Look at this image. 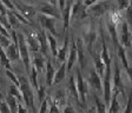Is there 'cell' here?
Instances as JSON below:
<instances>
[{"label": "cell", "instance_id": "obj_45", "mask_svg": "<svg viewBox=\"0 0 132 113\" xmlns=\"http://www.w3.org/2000/svg\"><path fill=\"white\" fill-rule=\"evenodd\" d=\"M45 1L52 4V5H54V6H57V4H58V0H45Z\"/></svg>", "mask_w": 132, "mask_h": 113}, {"label": "cell", "instance_id": "obj_39", "mask_svg": "<svg viewBox=\"0 0 132 113\" xmlns=\"http://www.w3.org/2000/svg\"><path fill=\"white\" fill-rule=\"evenodd\" d=\"M11 39L12 38H8V37L4 36L3 33H0V45H1L4 48H6L8 45L11 44Z\"/></svg>", "mask_w": 132, "mask_h": 113}, {"label": "cell", "instance_id": "obj_27", "mask_svg": "<svg viewBox=\"0 0 132 113\" xmlns=\"http://www.w3.org/2000/svg\"><path fill=\"white\" fill-rule=\"evenodd\" d=\"M52 100L55 102V104L60 107L63 105L66 104V92L60 90V91H57L55 92V95L52 98Z\"/></svg>", "mask_w": 132, "mask_h": 113}, {"label": "cell", "instance_id": "obj_14", "mask_svg": "<svg viewBox=\"0 0 132 113\" xmlns=\"http://www.w3.org/2000/svg\"><path fill=\"white\" fill-rule=\"evenodd\" d=\"M32 65L36 67V69L38 71V73H41V72L45 69L46 67V60L47 57L45 54L38 51V52H32Z\"/></svg>", "mask_w": 132, "mask_h": 113}, {"label": "cell", "instance_id": "obj_34", "mask_svg": "<svg viewBox=\"0 0 132 113\" xmlns=\"http://www.w3.org/2000/svg\"><path fill=\"white\" fill-rule=\"evenodd\" d=\"M125 20H126L129 27H132V0H131V4L125 10Z\"/></svg>", "mask_w": 132, "mask_h": 113}, {"label": "cell", "instance_id": "obj_37", "mask_svg": "<svg viewBox=\"0 0 132 113\" xmlns=\"http://www.w3.org/2000/svg\"><path fill=\"white\" fill-rule=\"evenodd\" d=\"M123 111H124L125 113H130V112H132V87H131V92H130V94L127 95L126 106H125V108H124Z\"/></svg>", "mask_w": 132, "mask_h": 113}, {"label": "cell", "instance_id": "obj_33", "mask_svg": "<svg viewBox=\"0 0 132 113\" xmlns=\"http://www.w3.org/2000/svg\"><path fill=\"white\" fill-rule=\"evenodd\" d=\"M131 4V0H116V7L118 11H125Z\"/></svg>", "mask_w": 132, "mask_h": 113}, {"label": "cell", "instance_id": "obj_17", "mask_svg": "<svg viewBox=\"0 0 132 113\" xmlns=\"http://www.w3.org/2000/svg\"><path fill=\"white\" fill-rule=\"evenodd\" d=\"M77 42V50H78V61L79 64V68L84 71L86 67V58H85V44L82 41V39L79 38L76 40Z\"/></svg>", "mask_w": 132, "mask_h": 113}, {"label": "cell", "instance_id": "obj_6", "mask_svg": "<svg viewBox=\"0 0 132 113\" xmlns=\"http://www.w3.org/2000/svg\"><path fill=\"white\" fill-rule=\"evenodd\" d=\"M113 65H114V69H113V90H117L119 94L123 95V99L126 100L127 95L125 93V86H124V81L121 79V69L120 65L118 63V57L116 55L113 58Z\"/></svg>", "mask_w": 132, "mask_h": 113}, {"label": "cell", "instance_id": "obj_15", "mask_svg": "<svg viewBox=\"0 0 132 113\" xmlns=\"http://www.w3.org/2000/svg\"><path fill=\"white\" fill-rule=\"evenodd\" d=\"M87 84L88 86L93 88V91L98 92H103V83H102V77L98 74V72L96 69H91L90 74H88L87 78Z\"/></svg>", "mask_w": 132, "mask_h": 113}, {"label": "cell", "instance_id": "obj_3", "mask_svg": "<svg viewBox=\"0 0 132 113\" xmlns=\"http://www.w3.org/2000/svg\"><path fill=\"white\" fill-rule=\"evenodd\" d=\"M113 7H114L113 0H99L87 7V17L99 19L104 17V14H106Z\"/></svg>", "mask_w": 132, "mask_h": 113}, {"label": "cell", "instance_id": "obj_13", "mask_svg": "<svg viewBox=\"0 0 132 113\" xmlns=\"http://www.w3.org/2000/svg\"><path fill=\"white\" fill-rule=\"evenodd\" d=\"M78 61V50H77V42L74 37H72L71 44H70V52L67 55V71H71L73 66Z\"/></svg>", "mask_w": 132, "mask_h": 113}, {"label": "cell", "instance_id": "obj_36", "mask_svg": "<svg viewBox=\"0 0 132 113\" xmlns=\"http://www.w3.org/2000/svg\"><path fill=\"white\" fill-rule=\"evenodd\" d=\"M7 19H8V22L11 24V26H12V28L13 27H15L16 25H19V20L16 19V17L13 14V12L10 10V11L7 12Z\"/></svg>", "mask_w": 132, "mask_h": 113}, {"label": "cell", "instance_id": "obj_4", "mask_svg": "<svg viewBox=\"0 0 132 113\" xmlns=\"http://www.w3.org/2000/svg\"><path fill=\"white\" fill-rule=\"evenodd\" d=\"M16 36H18V48H19V53H20V58L22 60L24 64L25 71L27 72L28 74L31 73V68H32V58H31V51L27 46V42H26V38L24 37L22 33H18L16 32Z\"/></svg>", "mask_w": 132, "mask_h": 113}, {"label": "cell", "instance_id": "obj_1", "mask_svg": "<svg viewBox=\"0 0 132 113\" xmlns=\"http://www.w3.org/2000/svg\"><path fill=\"white\" fill-rule=\"evenodd\" d=\"M86 22L82 25L81 27V39L87 52L90 54H92L94 51V45L97 42V39H98V32H97V26L96 22H94V18L87 17L86 18Z\"/></svg>", "mask_w": 132, "mask_h": 113}, {"label": "cell", "instance_id": "obj_42", "mask_svg": "<svg viewBox=\"0 0 132 113\" xmlns=\"http://www.w3.org/2000/svg\"><path fill=\"white\" fill-rule=\"evenodd\" d=\"M65 4H66V0H58V5H59V10H60L61 13H63L64 8H65Z\"/></svg>", "mask_w": 132, "mask_h": 113}, {"label": "cell", "instance_id": "obj_47", "mask_svg": "<svg viewBox=\"0 0 132 113\" xmlns=\"http://www.w3.org/2000/svg\"><path fill=\"white\" fill-rule=\"evenodd\" d=\"M1 99H4V94L0 92V100H1Z\"/></svg>", "mask_w": 132, "mask_h": 113}, {"label": "cell", "instance_id": "obj_20", "mask_svg": "<svg viewBox=\"0 0 132 113\" xmlns=\"http://www.w3.org/2000/svg\"><path fill=\"white\" fill-rule=\"evenodd\" d=\"M55 74V69L53 67V64L51 63L48 58L46 60V67H45V85L47 87L53 85V79H54Z\"/></svg>", "mask_w": 132, "mask_h": 113}, {"label": "cell", "instance_id": "obj_5", "mask_svg": "<svg viewBox=\"0 0 132 113\" xmlns=\"http://www.w3.org/2000/svg\"><path fill=\"white\" fill-rule=\"evenodd\" d=\"M117 34H118V40L125 48H130L132 46V33L130 32L129 25L126 20L121 19L117 24Z\"/></svg>", "mask_w": 132, "mask_h": 113}, {"label": "cell", "instance_id": "obj_26", "mask_svg": "<svg viewBox=\"0 0 132 113\" xmlns=\"http://www.w3.org/2000/svg\"><path fill=\"white\" fill-rule=\"evenodd\" d=\"M7 93H10V94H12V95H14L16 99L19 100L20 102H24V98H22V94H21V91H20V87H19V86H16L15 84L12 83L11 85H10ZM24 104H25V102H24Z\"/></svg>", "mask_w": 132, "mask_h": 113}, {"label": "cell", "instance_id": "obj_38", "mask_svg": "<svg viewBox=\"0 0 132 113\" xmlns=\"http://www.w3.org/2000/svg\"><path fill=\"white\" fill-rule=\"evenodd\" d=\"M8 112H11V110H10L7 101L4 98V99L0 100V113H8Z\"/></svg>", "mask_w": 132, "mask_h": 113}, {"label": "cell", "instance_id": "obj_16", "mask_svg": "<svg viewBox=\"0 0 132 113\" xmlns=\"http://www.w3.org/2000/svg\"><path fill=\"white\" fill-rule=\"evenodd\" d=\"M92 58H93V64H94V69L98 72V74L102 77V79L104 78V74H105V69H106V66H105L104 61L102 59V55H100V52L94 48L93 53H92Z\"/></svg>", "mask_w": 132, "mask_h": 113}, {"label": "cell", "instance_id": "obj_22", "mask_svg": "<svg viewBox=\"0 0 132 113\" xmlns=\"http://www.w3.org/2000/svg\"><path fill=\"white\" fill-rule=\"evenodd\" d=\"M5 52L7 54V57L10 58L11 61H16L19 59L20 57V53H19V48H18V45L14 44V42H11V44L8 45L7 47L5 48Z\"/></svg>", "mask_w": 132, "mask_h": 113}, {"label": "cell", "instance_id": "obj_41", "mask_svg": "<svg viewBox=\"0 0 132 113\" xmlns=\"http://www.w3.org/2000/svg\"><path fill=\"white\" fill-rule=\"evenodd\" d=\"M125 71H126V74H127V77H129L130 84H131V87H132V65H131V66L129 65V67H127Z\"/></svg>", "mask_w": 132, "mask_h": 113}, {"label": "cell", "instance_id": "obj_40", "mask_svg": "<svg viewBox=\"0 0 132 113\" xmlns=\"http://www.w3.org/2000/svg\"><path fill=\"white\" fill-rule=\"evenodd\" d=\"M24 105H25L24 102H19V104H18V112H19V113H26V112H28V108L25 107Z\"/></svg>", "mask_w": 132, "mask_h": 113}, {"label": "cell", "instance_id": "obj_10", "mask_svg": "<svg viewBox=\"0 0 132 113\" xmlns=\"http://www.w3.org/2000/svg\"><path fill=\"white\" fill-rule=\"evenodd\" d=\"M13 4H14V6H15V8L18 10L26 19L30 20V21L32 20V18L36 15V10H34V7H32V6L28 5V4H25V3H22V1H20V0H13Z\"/></svg>", "mask_w": 132, "mask_h": 113}, {"label": "cell", "instance_id": "obj_19", "mask_svg": "<svg viewBox=\"0 0 132 113\" xmlns=\"http://www.w3.org/2000/svg\"><path fill=\"white\" fill-rule=\"evenodd\" d=\"M69 50H70V38H69V34H67V31H66V37H65V40H64V44L60 48H58V54H57V58H55L60 64L66 61V58L69 55Z\"/></svg>", "mask_w": 132, "mask_h": 113}, {"label": "cell", "instance_id": "obj_30", "mask_svg": "<svg viewBox=\"0 0 132 113\" xmlns=\"http://www.w3.org/2000/svg\"><path fill=\"white\" fill-rule=\"evenodd\" d=\"M38 71L36 69V67L32 65V68H31V73H30V81L31 84H32L33 88L37 91V88H38Z\"/></svg>", "mask_w": 132, "mask_h": 113}, {"label": "cell", "instance_id": "obj_18", "mask_svg": "<svg viewBox=\"0 0 132 113\" xmlns=\"http://www.w3.org/2000/svg\"><path fill=\"white\" fill-rule=\"evenodd\" d=\"M36 36L37 38H38L39 40V44H40V52L43 53V54H45L46 57H48L47 55V53H48V50H50V47H48V44H47V36H46V30H38L36 32Z\"/></svg>", "mask_w": 132, "mask_h": 113}, {"label": "cell", "instance_id": "obj_25", "mask_svg": "<svg viewBox=\"0 0 132 113\" xmlns=\"http://www.w3.org/2000/svg\"><path fill=\"white\" fill-rule=\"evenodd\" d=\"M5 100L7 101L8 106H10V110H11L12 113H16L18 112V104H19V100L16 99L14 95H12V94L7 93L5 97Z\"/></svg>", "mask_w": 132, "mask_h": 113}, {"label": "cell", "instance_id": "obj_31", "mask_svg": "<svg viewBox=\"0 0 132 113\" xmlns=\"http://www.w3.org/2000/svg\"><path fill=\"white\" fill-rule=\"evenodd\" d=\"M51 99H52V97L46 95V98H45V99L40 102L41 106H40V108H39V112L44 113V112H47V111H48V108H50V104H51Z\"/></svg>", "mask_w": 132, "mask_h": 113}, {"label": "cell", "instance_id": "obj_12", "mask_svg": "<svg viewBox=\"0 0 132 113\" xmlns=\"http://www.w3.org/2000/svg\"><path fill=\"white\" fill-rule=\"evenodd\" d=\"M39 12L43 14H46V15H50V17H54L59 20L63 19V15H61V12H60V10H59V7L47 3V1H45V3L40 6Z\"/></svg>", "mask_w": 132, "mask_h": 113}, {"label": "cell", "instance_id": "obj_9", "mask_svg": "<svg viewBox=\"0 0 132 113\" xmlns=\"http://www.w3.org/2000/svg\"><path fill=\"white\" fill-rule=\"evenodd\" d=\"M39 20H40V24H41V26H43V28H45L47 32H50V33L53 34L54 37L60 36V33H59L58 30H57V26H55L57 25V21L59 19H57V18H54V17H50V15H46V14L40 13L39 14Z\"/></svg>", "mask_w": 132, "mask_h": 113}, {"label": "cell", "instance_id": "obj_43", "mask_svg": "<svg viewBox=\"0 0 132 113\" xmlns=\"http://www.w3.org/2000/svg\"><path fill=\"white\" fill-rule=\"evenodd\" d=\"M82 1H84V4H85L86 7H88V6L93 5L94 3H97V1H99V0H82Z\"/></svg>", "mask_w": 132, "mask_h": 113}, {"label": "cell", "instance_id": "obj_23", "mask_svg": "<svg viewBox=\"0 0 132 113\" xmlns=\"http://www.w3.org/2000/svg\"><path fill=\"white\" fill-rule=\"evenodd\" d=\"M66 66H67L66 61H64V63L60 64L59 68L55 71L54 79H53V85H54V84H60L61 81L66 78Z\"/></svg>", "mask_w": 132, "mask_h": 113}, {"label": "cell", "instance_id": "obj_24", "mask_svg": "<svg viewBox=\"0 0 132 113\" xmlns=\"http://www.w3.org/2000/svg\"><path fill=\"white\" fill-rule=\"evenodd\" d=\"M46 36H47V41H48V47H50V51L52 53V57L57 58V54H58V41L55 37L53 34H51L50 32L46 31Z\"/></svg>", "mask_w": 132, "mask_h": 113}, {"label": "cell", "instance_id": "obj_48", "mask_svg": "<svg viewBox=\"0 0 132 113\" xmlns=\"http://www.w3.org/2000/svg\"><path fill=\"white\" fill-rule=\"evenodd\" d=\"M113 1H114V0H113Z\"/></svg>", "mask_w": 132, "mask_h": 113}, {"label": "cell", "instance_id": "obj_2", "mask_svg": "<svg viewBox=\"0 0 132 113\" xmlns=\"http://www.w3.org/2000/svg\"><path fill=\"white\" fill-rule=\"evenodd\" d=\"M18 78L20 81V91L24 98L25 106L28 108V111L37 112V108L34 106V91H33V86L30 79L25 75H18Z\"/></svg>", "mask_w": 132, "mask_h": 113}, {"label": "cell", "instance_id": "obj_35", "mask_svg": "<svg viewBox=\"0 0 132 113\" xmlns=\"http://www.w3.org/2000/svg\"><path fill=\"white\" fill-rule=\"evenodd\" d=\"M6 75H7V78L10 80H11L13 84H15L16 86H19L20 87V81H19V78H18V75L14 74L13 72L11 71V69H6Z\"/></svg>", "mask_w": 132, "mask_h": 113}, {"label": "cell", "instance_id": "obj_7", "mask_svg": "<svg viewBox=\"0 0 132 113\" xmlns=\"http://www.w3.org/2000/svg\"><path fill=\"white\" fill-rule=\"evenodd\" d=\"M87 18V7L85 6L82 0H76L71 7L70 13V22L71 21H79Z\"/></svg>", "mask_w": 132, "mask_h": 113}, {"label": "cell", "instance_id": "obj_11", "mask_svg": "<svg viewBox=\"0 0 132 113\" xmlns=\"http://www.w3.org/2000/svg\"><path fill=\"white\" fill-rule=\"evenodd\" d=\"M66 93L70 94V97H71L74 101L77 102L78 106L84 107L82 104H81V101H80L79 92H78V88H77V83H76V79H74L73 75H71L70 79H69V81H67V85H66Z\"/></svg>", "mask_w": 132, "mask_h": 113}, {"label": "cell", "instance_id": "obj_29", "mask_svg": "<svg viewBox=\"0 0 132 113\" xmlns=\"http://www.w3.org/2000/svg\"><path fill=\"white\" fill-rule=\"evenodd\" d=\"M93 99H94V104H96L97 112H99V113H105L106 112L107 108H106V105H105V101H102L100 98H99L97 94L93 95Z\"/></svg>", "mask_w": 132, "mask_h": 113}, {"label": "cell", "instance_id": "obj_44", "mask_svg": "<svg viewBox=\"0 0 132 113\" xmlns=\"http://www.w3.org/2000/svg\"><path fill=\"white\" fill-rule=\"evenodd\" d=\"M74 111H76V108L74 107H72L71 105H67V106H66L65 108H64V112H74Z\"/></svg>", "mask_w": 132, "mask_h": 113}, {"label": "cell", "instance_id": "obj_32", "mask_svg": "<svg viewBox=\"0 0 132 113\" xmlns=\"http://www.w3.org/2000/svg\"><path fill=\"white\" fill-rule=\"evenodd\" d=\"M37 93H38V100L39 101H43V100L46 98V85H39L38 86V88H37Z\"/></svg>", "mask_w": 132, "mask_h": 113}, {"label": "cell", "instance_id": "obj_46", "mask_svg": "<svg viewBox=\"0 0 132 113\" xmlns=\"http://www.w3.org/2000/svg\"><path fill=\"white\" fill-rule=\"evenodd\" d=\"M129 59H130V61H131V64H132V53L129 55Z\"/></svg>", "mask_w": 132, "mask_h": 113}, {"label": "cell", "instance_id": "obj_28", "mask_svg": "<svg viewBox=\"0 0 132 113\" xmlns=\"http://www.w3.org/2000/svg\"><path fill=\"white\" fill-rule=\"evenodd\" d=\"M0 63L6 69H11V60L7 57V54H6L5 50H4V47L1 45H0Z\"/></svg>", "mask_w": 132, "mask_h": 113}, {"label": "cell", "instance_id": "obj_21", "mask_svg": "<svg viewBox=\"0 0 132 113\" xmlns=\"http://www.w3.org/2000/svg\"><path fill=\"white\" fill-rule=\"evenodd\" d=\"M25 38H26V42H27V46L31 52H38V51H40V44H39V40L36 34L28 33Z\"/></svg>", "mask_w": 132, "mask_h": 113}, {"label": "cell", "instance_id": "obj_8", "mask_svg": "<svg viewBox=\"0 0 132 113\" xmlns=\"http://www.w3.org/2000/svg\"><path fill=\"white\" fill-rule=\"evenodd\" d=\"M77 88L78 92H79V97H80V101H81L82 106L86 107V104H87V94H88V84L87 80L84 79L81 73V69L78 67L77 68Z\"/></svg>", "mask_w": 132, "mask_h": 113}]
</instances>
